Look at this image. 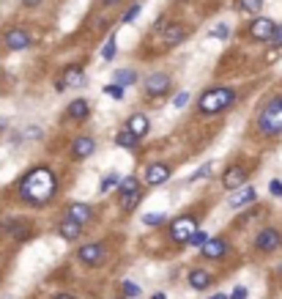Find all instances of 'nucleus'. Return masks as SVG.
<instances>
[{
	"label": "nucleus",
	"instance_id": "f257e3e1",
	"mask_svg": "<svg viewBox=\"0 0 282 299\" xmlns=\"http://www.w3.org/2000/svg\"><path fill=\"white\" fill-rule=\"evenodd\" d=\"M55 190H58V178H55V173L50 168H44V165L28 170L17 184V195L28 203V206H36V209L47 206V203L55 198Z\"/></svg>",
	"mask_w": 282,
	"mask_h": 299
},
{
	"label": "nucleus",
	"instance_id": "f03ea898",
	"mask_svg": "<svg viewBox=\"0 0 282 299\" xmlns=\"http://www.w3.org/2000/svg\"><path fill=\"white\" fill-rule=\"evenodd\" d=\"M236 105V91L228 88V85H216V88L206 91L197 102V110L203 115H219L225 110H230Z\"/></svg>",
	"mask_w": 282,
	"mask_h": 299
},
{
	"label": "nucleus",
	"instance_id": "7ed1b4c3",
	"mask_svg": "<svg viewBox=\"0 0 282 299\" xmlns=\"http://www.w3.org/2000/svg\"><path fill=\"white\" fill-rule=\"evenodd\" d=\"M257 129L266 137L282 135V96H274L263 105L260 115H257Z\"/></svg>",
	"mask_w": 282,
	"mask_h": 299
},
{
	"label": "nucleus",
	"instance_id": "20e7f679",
	"mask_svg": "<svg viewBox=\"0 0 282 299\" xmlns=\"http://www.w3.org/2000/svg\"><path fill=\"white\" fill-rule=\"evenodd\" d=\"M197 231V217L195 214H181L170 223V239L175 245H187V239Z\"/></svg>",
	"mask_w": 282,
	"mask_h": 299
},
{
	"label": "nucleus",
	"instance_id": "39448f33",
	"mask_svg": "<svg viewBox=\"0 0 282 299\" xmlns=\"http://www.w3.org/2000/svg\"><path fill=\"white\" fill-rule=\"evenodd\" d=\"M277 247H282V233L277 228H263L255 236V250H260V253H274Z\"/></svg>",
	"mask_w": 282,
	"mask_h": 299
},
{
	"label": "nucleus",
	"instance_id": "423d86ee",
	"mask_svg": "<svg viewBox=\"0 0 282 299\" xmlns=\"http://www.w3.org/2000/svg\"><path fill=\"white\" fill-rule=\"evenodd\" d=\"M107 258V250L102 245H83L77 250V261H83L85 266H102Z\"/></svg>",
	"mask_w": 282,
	"mask_h": 299
},
{
	"label": "nucleus",
	"instance_id": "0eeeda50",
	"mask_svg": "<svg viewBox=\"0 0 282 299\" xmlns=\"http://www.w3.org/2000/svg\"><path fill=\"white\" fill-rule=\"evenodd\" d=\"M249 178V170L244 168V165H230L228 170H225L222 176V187L225 190H238V187H244Z\"/></svg>",
	"mask_w": 282,
	"mask_h": 299
},
{
	"label": "nucleus",
	"instance_id": "6e6552de",
	"mask_svg": "<svg viewBox=\"0 0 282 299\" xmlns=\"http://www.w3.org/2000/svg\"><path fill=\"white\" fill-rule=\"evenodd\" d=\"M173 176V170H170V165H165V162H154V165H148L146 168V187H159V184H165L167 178Z\"/></svg>",
	"mask_w": 282,
	"mask_h": 299
},
{
	"label": "nucleus",
	"instance_id": "1a4fd4ad",
	"mask_svg": "<svg viewBox=\"0 0 282 299\" xmlns=\"http://www.w3.org/2000/svg\"><path fill=\"white\" fill-rule=\"evenodd\" d=\"M274 28H277V22H274V19L257 17V19H252V25H249V36H252L255 42H269L271 33H274Z\"/></svg>",
	"mask_w": 282,
	"mask_h": 299
},
{
	"label": "nucleus",
	"instance_id": "9d476101",
	"mask_svg": "<svg viewBox=\"0 0 282 299\" xmlns=\"http://www.w3.org/2000/svg\"><path fill=\"white\" fill-rule=\"evenodd\" d=\"M143 88H146V96H162V93L170 91V77L156 72V74L146 77V85H143Z\"/></svg>",
	"mask_w": 282,
	"mask_h": 299
},
{
	"label": "nucleus",
	"instance_id": "9b49d317",
	"mask_svg": "<svg viewBox=\"0 0 282 299\" xmlns=\"http://www.w3.org/2000/svg\"><path fill=\"white\" fill-rule=\"evenodd\" d=\"M200 255L211 258V261H219V258L228 255V242L225 239H211V236H208L203 245H200Z\"/></svg>",
	"mask_w": 282,
	"mask_h": 299
},
{
	"label": "nucleus",
	"instance_id": "f8f14e48",
	"mask_svg": "<svg viewBox=\"0 0 282 299\" xmlns=\"http://www.w3.org/2000/svg\"><path fill=\"white\" fill-rule=\"evenodd\" d=\"M3 42H6V47H9V50H28L33 38H30L28 30H22V28H11V30H6Z\"/></svg>",
	"mask_w": 282,
	"mask_h": 299
},
{
	"label": "nucleus",
	"instance_id": "ddd939ff",
	"mask_svg": "<svg viewBox=\"0 0 282 299\" xmlns=\"http://www.w3.org/2000/svg\"><path fill=\"white\" fill-rule=\"evenodd\" d=\"M58 83L63 85V91L66 88H79V85H85V72L79 66H66Z\"/></svg>",
	"mask_w": 282,
	"mask_h": 299
},
{
	"label": "nucleus",
	"instance_id": "4468645a",
	"mask_svg": "<svg viewBox=\"0 0 282 299\" xmlns=\"http://www.w3.org/2000/svg\"><path fill=\"white\" fill-rule=\"evenodd\" d=\"M66 217L74 220V223H79V225H88L93 220V209L88 206V203H69Z\"/></svg>",
	"mask_w": 282,
	"mask_h": 299
},
{
	"label": "nucleus",
	"instance_id": "2eb2a0df",
	"mask_svg": "<svg viewBox=\"0 0 282 299\" xmlns=\"http://www.w3.org/2000/svg\"><path fill=\"white\" fill-rule=\"evenodd\" d=\"M257 198V192H255V187H238V190H233L230 195V209H241V206H247V203H255Z\"/></svg>",
	"mask_w": 282,
	"mask_h": 299
},
{
	"label": "nucleus",
	"instance_id": "dca6fc26",
	"mask_svg": "<svg viewBox=\"0 0 282 299\" xmlns=\"http://www.w3.org/2000/svg\"><path fill=\"white\" fill-rule=\"evenodd\" d=\"M83 231H85V225H79V223H74V220H69V217H63L58 223V233L66 242H77L79 236H83Z\"/></svg>",
	"mask_w": 282,
	"mask_h": 299
},
{
	"label": "nucleus",
	"instance_id": "f3484780",
	"mask_svg": "<svg viewBox=\"0 0 282 299\" xmlns=\"http://www.w3.org/2000/svg\"><path fill=\"white\" fill-rule=\"evenodd\" d=\"M126 129L132 132L134 137H140V140H143V137L148 135V129H151V121H148V118L143 115V113H134V115H129V121H126Z\"/></svg>",
	"mask_w": 282,
	"mask_h": 299
},
{
	"label": "nucleus",
	"instance_id": "a211bd4d",
	"mask_svg": "<svg viewBox=\"0 0 282 299\" xmlns=\"http://www.w3.org/2000/svg\"><path fill=\"white\" fill-rule=\"evenodd\" d=\"M96 151V140L93 137H77L74 143H71V154L77 156V160H88V156H91Z\"/></svg>",
	"mask_w": 282,
	"mask_h": 299
},
{
	"label": "nucleus",
	"instance_id": "6ab92c4d",
	"mask_svg": "<svg viewBox=\"0 0 282 299\" xmlns=\"http://www.w3.org/2000/svg\"><path fill=\"white\" fill-rule=\"evenodd\" d=\"M66 115L74 118V121H85V118L91 115V105H88L85 99H74V102L66 107Z\"/></svg>",
	"mask_w": 282,
	"mask_h": 299
},
{
	"label": "nucleus",
	"instance_id": "aec40b11",
	"mask_svg": "<svg viewBox=\"0 0 282 299\" xmlns=\"http://www.w3.org/2000/svg\"><path fill=\"white\" fill-rule=\"evenodd\" d=\"M211 283H214V277H211L206 269H192V272H189V286L195 288V291H206Z\"/></svg>",
	"mask_w": 282,
	"mask_h": 299
},
{
	"label": "nucleus",
	"instance_id": "412c9836",
	"mask_svg": "<svg viewBox=\"0 0 282 299\" xmlns=\"http://www.w3.org/2000/svg\"><path fill=\"white\" fill-rule=\"evenodd\" d=\"M162 38H165L167 47H175V44H181L184 38H187V28H184V25H167Z\"/></svg>",
	"mask_w": 282,
	"mask_h": 299
},
{
	"label": "nucleus",
	"instance_id": "4be33fe9",
	"mask_svg": "<svg viewBox=\"0 0 282 299\" xmlns=\"http://www.w3.org/2000/svg\"><path fill=\"white\" fill-rule=\"evenodd\" d=\"M115 146L118 148H126V151H134V148L140 146V137H134L132 132L124 127V129H118V135H115Z\"/></svg>",
	"mask_w": 282,
	"mask_h": 299
},
{
	"label": "nucleus",
	"instance_id": "5701e85b",
	"mask_svg": "<svg viewBox=\"0 0 282 299\" xmlns=\"http://www.w3.org/2000/svg\"><path fill=\"white\" fill-rule=\"evenodd\" d=\"M140 201H143V187H140V190H134V192L120 195V209L129 214V211H134L137 206H140Z\"/></svg>",
	"mask_w": 282,
	"mask_h": 299
},
{
	"label": "nucleus",
	"instance_id": "b1692460",
	"mask_svg": "<svg viewBox=\"0 0 282 299\" xmlns=\"http://www.w3.org/2000/svg\"><path fill=\"white\" fill-rule=\"evenodd\" d=\"M112 80H115V85H120V88H126V85H132L137 80V74L132 72V69H118Z\"/></svg>",
	"mask_w": 282,
	"mask_h": 299
},
{
	"label": "nucleus",
	"instance_id": "393cba45",
	"mask_svg": "<svg viewBox=\"0 0 282 299\" xmlns=\"http://www.w3.org/2000/svg\"><path fill=\"white\" fill-rule=\"evenodd\" d=\"M140 182H137V178L134 176H126V178H120V182H118V192L120 195H126V192H134V190H140Z\"/></svg>",
	"mask_w": 282,
	"mask_h": 299
},
{
	"label": "nucleus",
	"instance_id": "a878e982",
	"mask_svg": "<svg viewBox=\"0 0 282 299\" xmlns=\"http://www.w3.org/2000/svg\"><path fill=\"white\" fill-rule=\"evenodd\" d=\"M238 9L247 14H257L263 9V0H238Z\"/></svg>",
	"mask_w": 282,
	"mask_h": 299
},
{
	"label": "nucleus",
	"instance_id": "bb28decb",
	"mask_svg": "<svg viewBox=\"0 0 282 299\" xmlns=\"http://www.w3.org/2000/svg\"><path fill=\"white\" fill-rule=\"evenodd\" d=\"M118 182H120L118 173H107V178H104V182L99 184V192H102V195H104V192H110L112 187H118Z\"/></svg>",
	"mask_w": 282,
	"mask_h": 299
},
{
	"label": "nucleus",
	"instance_id": "cd10ccee",
	"mask_svg": "<svg viewBox=\"0 0 282 299\" xmlns=\"http://www.w3.org/2000/svg\"><path fill=\"white\" fill-rule=\"evenodd\" d=\"M162 223H165V214H162V211H151V214L143 217V225H151V228H154V225H162Z\"/></svg>",
	"mask_w": 282,
	"mask_h": 299
},
{
	"label": "nucleus",
	"instance_id": "c85d7f7f",
	"mask_svg": "<svg viewBox=\"0 0 282 299\" xmlns=\"http://www.w3.org/2000/svg\"><path fill=\"white\" fill-rule=\"evenodd\" d=\"M102 58H104V61H112V58H115V36L107 38V44H104V50H102Z\"/></svg>",
	"mask_w": 282,
	"mask_h": 299
},
{
	"label": "nucleus",
	"instance_id": "c756f323",
	"mask_svg": "<svg viewBox=\"0 0 282 299\" xmlns=\"http://www.w3.org/2000/svg\"><path fill=\"white\" fill-rule=\"evenodd\" d=\"M6 231L14 233L17 239H25V236H28V228H25V225H19V223H9V225H6Z\"/></svg>",
	"mask_w": 282,
	"mask_h": 299
},
{
	"label": "nucleus",
	"instance_id": "7c9ffc66",
	"mask_svg": "<svg viewBox=\"0 0 282 299\" xmlns=\"http://www.w3.org/2000/svg\"><path fill=\"white\" fill-rule=\"evenodd\" d=\"M206 239H208V236H206L203 231H195V233H192L189 239H187V245H192V247H200V245H203Z\"/></svg>",
	"mask_w": 282,
	"mask_h": 299
},
{
	"label": "nucleus",
	"instance_id": "2f4dec72",
	"mask_svg": "<svg viewBox=\"0 0 282 299\" xmlns=\"http://www.w3.org/2000/svg\"><path fill=\"white\" fill-rule=\"evenodd\" d=\"M228 33H230L228 25H216V28H211V33H208V36H211V38H228Z\"/></svg>",
	"mask_w": 282,
	"mask_h": 299
},
{
	"label": "nucleus",
	"instance_id": "473e14b6",
	"mask_svg": "<svg viewBox=\"0 0 282 299\" xmlns=\"http://www.w3.org/2000/svg\"><path fill=\"white\" fill-rule=\"evenodd\" d=\"M104 91H107V96H112V99H124V88H120V85H115V83L107 85Z\"/></svg>",
	"mask_w": 282,
	"mask_h": 299
},
{
	"label": "nucleus",
	"instance_id": "72a5a7b5",
	"mask_svg": "<svg viewBox=\"0 0 282 299\" xmlns=\"http://www.w3.org/2000/svg\"><path fill=\"white\" fill-rule=\"evenodd\" d=\"M137 14H140V3H134L132 9H129V11L124 14V22H126V25H129V22H134V17H137Z\"/></svg>",
	"mask_w": 282,
	"mask_h": 299
},
{
	"label": "nucleus",
	"instance_id": "f704fd0d",
	"mask_svg": "<svg viewBox=\"0 0 282 299\" xmlns=\"http://www.w3.org/2000/svg\"><path fill=\"white\" fill-rule=\"evenodd\" d=\"M269 42H271L274 47H282V25H277V28H274V33H271V38H269Z\"/></svg>",
	"mask_w": 282,
	"mask_h": 299
},
{
	"label": "nucleus",
	"instance_id": "c9c22d12",
	"mask_svg": "<svg viewBox=\"0 0 282 299\" xmlns=\"http://www.w3.org/2000/svg\"><path fill=\"white\" fill-rule=\"evenodd\" d=\"M124 294H126V296H137V294H140V288H137L132 280H126V283H124Z\"/></svg>",
	"mask_w": 282,
	"mask_h": 299
},
{
	"label": "nucleus",
	"instance_id": "e433bc0d",
	"mask_svg": "<svg viewBox=\"0 0 282 299\" xmlns=\"http://www.w3.org/2000/svg\"><path fill=\"white\" fill-rule=\"evenodd\" d=\"M206 176H211V162L208 165H203V168H200L195 176H192V182H197V178H206Z\"/></svg>",
	"mask_w": 282,
	"mask_h": 299
},
{
	"label": "nucleus",
	"instance_id": "4c0bfd02",
	"mask_svg": "<svg viewBox=\"0 0 282 299\" xmlns=\"http://www.w3.org/2000/svg\"><path fill=\"white\" fill-rule=\"evenodd\" d=\"M269 190H271V195H277V198H279V195H282V182H279V178H274V182L269 184Z\"/></svg>",
	"mask_w": 282,
	"mask_h": 299
},
{
	"label": "nucleus",
	"instance_id": "58836bf2",
	"mask_svg": "<svg viewBox=\"0 0 282 299\" xmlns=\"http://www.w3.org/2000/svg\"><path fill=\"white\" fill-rule=\"evenodd\" d=\"M187 102H189V93H187V91H184V93H178V96H175V102H173V107H184V105H187Z\"/></svg>",
	"mask_w": 282,
	"mask_h": 299
},
{
	"label": "nucleus",
	"instance_id": "ea45409f",
	"mask_svg": "<svg viewBox=\"0 0 282 299\" xmlns=\"http://www.w3.org/2000/svg\"><path fill=\"white\" fill-rule=\"evenodd\" d=\"M228 299H247V288H244V286H238L236 291H233V296H228Z\"/></svg>",
	"mask_w": 282,
	"mask_h": 299
},
{
	"label": "nucleus",
	"instance_id": "a19ab883",
	"mask_svg": "<svg viewBox=\"0 0 282 299\" xmlns=\"http://www.w3.org/2000/svg\"><path fill=\"white\" fill-rule=\"evenodd\" d=\"M42 0H22V6H28V9H33V6H38Z\"/></svg>",
	"mask_w": 282,
	"mask_h": 299
},
{
	"label": "nucleus",
	"instance_id": "79ce46f5",
	"mask_svg": "<svg viewBox=\"0 0 282 299\" xmlns=\"http://www.w3.org/2000/svg\"><path fill=\"white\" fill-rule=\"evenodd\" d=\"M52 299H74L71 294H58V296H52Z\"/></svg>",
	"mask_w": 282,
	"mask_h": 299
},
{
	"label": "nucleus",
	"instance_id": "37998d69",
	"mask_svg": "<svg viewBox=\"0 0 282 299\" xmlns=\"http://www.w3.org/2000/svg\"><path fill=\"white\" fill-rule=\"evenodd\" d=\"M211 299H228V294H214Z\"/></svg>",
	"mask_w": 282,
	"mask_h": 299
},
{
	"label": "nucleus",
	"instance_id": "c03bdc74",
	"mask_svg": "<svg viewBox=\"0 0 282 299\" xmlns=\"http://www.w3.org/2000/svg\"><path fill=\"white\" fill-rule=\"evenodd\" d=\"M118 3V0H104V6H115Z\"/></svg>",
	"mask_w": 282,
	"mask_h": 299
},
{
	"label": "nucleus",
	"instance_id": "a18cd8bd",
	"mask_svg": "<svg viewBox=\"0 0 282 299\" xmlns=\"http://www.w3.org/2000/svg\"><path fill=\"white\" fill-rule=\"evenodd\" d=\"M151 299H167L165 294H154V296H151Z\"/></svg>",
	"mask_w": 282,
	"mask_h": 299
},
{
	"label": "nucleus",
	"instance_id": "49530a36",
	"mask_svg": "<svg viewBox=\"0 0 282 299\" xmlns=\"http://www.w3.org/2000/svg\"><path fill=\"white\" fill-rule=\"evenodd\" d=\"M277 274H282V266H279V269H277Z\"/></svg>",
	"mask_w": 282,
	"mask_h": 299
}]
</instances>
